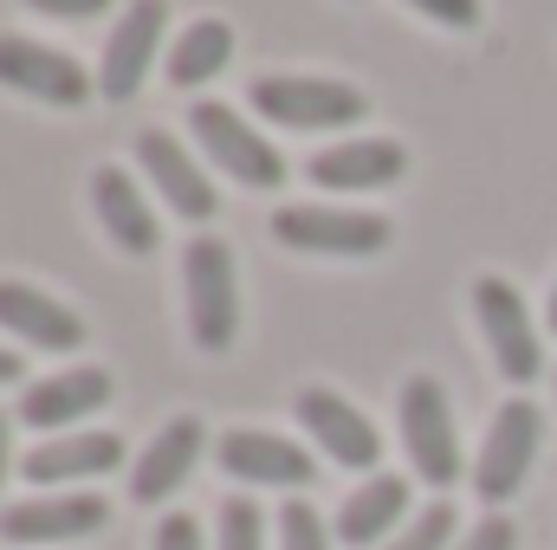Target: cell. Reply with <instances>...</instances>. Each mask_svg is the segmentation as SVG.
Returning <instances> with one entry per match:
<instances>
[{"label":"cell","mask_w":557,"mask_h":550,"mask_svg":"<svg viewBox=\"0 0 557 550\" xmlns=\"http://www.w3.org/2000/svg\"><path fill=\"white\" fill-rule=\"evenodd\" d=\"M182 298H188V337L195 350L221 357L240 330V273H234V247L201 234L182 247Z\"/></svg>","instance_id":"cell-1"},{"label":"cell","mask_w":557,"mask_h":550,"mask_svg":"<svg viewBox=\"0 0 557 550\" xmlns=\"http://www.w3.org/2000/svg\"><path fill=\"white\" fill-rule=\"evenodd\" d=\"M247 104L260 117H273L278 130H350L363 124V91L357 85H337V78H298V72H267L253 78Z\"/></svg>","instance_id":"cell-2"},{"label":"cell","mask_w":557,"mask_h":550,"mask_svg":"<svg viewBox=\"0 0 557 550\" xmlns=\"http://www.w3.org/2000/svg\"><path fill=\"white\" fill-rule=\"evenodd\" d=\"M473 324H480L499 376L512 389H532L545 370V343H539V324L525 311V291L512 278H473Z\"/></svg>","instance_id":"cell-3"},{"label":"cell","mask_w":557,"mask_h":550,"mask_svg":"<svg viewBox=\"0 0 557 550\" xmlns=\"http://www.w3.org/2000/svg\"><path fill=\"white\" fill-rule=\"evenodd\" d=\"M273 240L298 253H324V260H370L389 247V221L370 208H324V201H298L273 214Z\"/></svg>","instance_id":"cell-4"},{"label":"cell","mask_w":557,"mask_h":550,"mask_svg":"<svg viewBox=\"0 0 557 550\" xmlns=\"http://www.w3.org/2000/svg\"><path fill=\"white\" fill-rule=\"evenodd\" d=\"M539 447H545V414H539V402H532V396H512L506 409L493 414L486 440H480V460H473V492H480L486 505L512 499V492L525 486V473H532Z\"/></svg>","instance_id":"cell-5"},{"label":"cell","mask_w":557,"mask_h":550,"mask_svg":"<svg viewBox=\"0 0 557 550\" xmlns=\"http://www.w3.org/2000/svg\"><path fill=\"white\" fill-rule=\"evenodd\" d=\"M0 85L20 91V98H39L52 111H78L91 104L98 78L72 59V52H52L39 39H20V33H0Z\"/></svg>","instance_id":"cell-6"},{"label":"cell","mask_w":557,"mask_h":550,"mask_svg":"<svg viewBox=\"0 0 557 550\" xmlns=\"http://www.w3.org/2000/svg\"><path fill=\"white\" fill-rule=\"evenodd\" d=\"M403 447L416 460V473L428 486H454L460 479V434H454V414H447V396L434 376H409L403 383Z\"/></svg>","instance_id":"cell-7"},{"label":"cell","mask_w":557,"mask_h":550,"mask_svg":"<svg viewBox=\"0 0 557 550\" xmlns=\"http://www.w3.org/2000/svg\"><path fill=\"white\" fill-rule=\"evenodd\" d=\"M188 130H195V142H201L240 188H278V182H285V155H278L240 111H227V104H195V111H188Z\"/></svg>","instance_id":"cell-8"},{"label":"cell","mask_w":557,"mask_h":550,"mask_svg":"<svg viewBox=\"0 0 557 550\" xmlns=\"http://www.w3.org/2000/svg\"><path fill=\"white\" fill-rule=\"evenodd\" d=\"M162 33H169V0H124V20L111 26V39H104V65H98V91H104L111 104H124V98H137L143 91Z\"/></svg>","instance_id":"cell-9"},{"label":"cell","mask_w":557,"mask_h":550,"mask_svg":"<svg viewBox=\"0 0 557 550\" xmlns=\"http://www.w3.org/2000/svg\"><path fill=\"white\" fill-rule=\"evenodd\" d=\"M298 421H305V434H311V447L331 460V466H376L383 460V434H376V421L363 409H350L337 389H305L298 396Z\"/></svg>","instance_id":"cell-10"},{"label":"cell","mask_w":557,"mask_h":550,"mask_svg":"<svg viewBox=\"0 0 557 550\" xmlns=\"http://www.w3.org/2000/svg\"><path fill=\"white\" fill-rule=\"evenodd\" d=\"M214 460H221V473H234V479H247V486H285V492H305V486L318 479L311 447L278 440V434H260V427H234V434H221Z\"/></svg>","instance_id":"cell-11"},{"label":"cell","mask_w":557,"mask_h":550,"mask_svg":"<svg viewBox=\"0 0 557 550\" xmlns=\"http://www.w3.org/2000/svg\"><path fill=\"white\" fill-rule=\"evenodd\" d=\"M409 168V149L389 137H350V142H331L305 162L311 188H331V195H370V188H389L403 182Z\"/></svg>","instance_id":"cell-12"},{"label":"cell","mask_w":557,"mask_h":550,"mask_svg":"<svg viewBox=\"0 0 557 550\" xmlns=\"http://www.w3.org/2000/svg\"><path fill=\"white\" fill-rule=\"evenodd\" d=\"M111 505L98 492H59V499H20L0 512V538L7 545H72V538H91L104 532Z\"/></svg>","instance_id":"cell-13"},{"label":"cell","mask_w":557,"mask_h":550,"mask_svg":"<svg viewBox=\"0 0 557 550\" xmlns=\"http://www.w3.org/2000/svg\"><path fill=\"white\" fill-rule=\"evenodd\" d=\"M104 402H111V376L91 370V363H72V370L33 383V389L20 396V421L39 427V434H78V421L98 414Z\"/></svg>","instance_id":"cell-14"},{"label":"cell","mask_w":557,"mask_h":550,"mask_svg":"<svg viewBox=\"0 0 557 550\" xmlns=\"http://www.w3.org/2000/svg\"><path fill=\"white\" fill-rule=\"evenodd\" d=\"M201 447H208L201 414H175V421L143 447L137 466H131V499H137V505H162V499H175V492L188 486V473H195Z\"/></svg>","instance_id":"cell-15"},{"label":"cell","mask_w":557,"mask_h":550,"mask_svg":"<svg viewBox=\"0 0 557 550\" xmlns=\"http://www.w3.org/2000/svg\"><path fill=\"white\" fill-rule=\"evenodd\" d=\"M137 162H143V175L156 182V195H162L182 221H214V208H221L214 182L201 175V162L169 137V130H143L137 137Z\"/></svg>","instance_id":"cell-16"},{"label":"cell","mask_w":557,"mask_h":550,"mask_svg":"<svg viewBox=\"0 0 557 550\" xmlns=\"http://www.w3.org/2000/svg\"><path fill=\"white\" fill-rule=\"evenodd\" d=\"M124 466V440L91 427V434H52L39 440L26 460H20V479L33 486H72V479H98V473H117Z\"/></svg>","instance_id":"cell-17"},{"label":"cell","mask_w":557,"mask_h":550,"mask_svg":"<svg viewBox=\"0 0 557 550\" xmlns=\"http://www.w3.org/2000/svg\"><path fill=\"white\" fill-rule=\"evenodd\" d=\"M0 330H13L33 350H59V357L85 343V317L65 311L59 298H46L39 285H20V278H0Z\"/></svg>","instance_id":"cell-18"},{"label":"cell","mask_w":557,"mask_h":550,"mask_svg":"<svg viewBox=\"0 0 557 550\" xmlns=\"http://www.w3.org/2000/svg\"><path fill=\"white\" fill-rule=\"evenodd\" d=\"M91 208H98L104 234H111L131 260H149V253L162 247V221H156V208L143 201V188L117 168V162H104V168L91 175Z\"/></svg>","instance_id":"cell-19"},{"label":"cell","mask_w":557,"mask_h":550,"mask_svg":"<svg viewBox=\"0 0 557 550\" xmlns=\"http://www.w3.org/2000/svg\"><path fill=\"white\" fill-rule=\"evenodd\" d=\"M403 518H409V479H403V473H370V479L344 499L337 538L357 545V550H370V545H383Z\"/></svg>","instance_id":"cell-20"},{"label":"cell","mask_w":557,"mask_h":550,"mask_svg":"<svg viewBox=\"0 0 557 550\" xmlns=\"http://www.w3.org/2000/svg\"><path fill=\"white\" fill-rule=\"evenodd\" d=\"M234 59V26L227 20H195L175 33V52H169V85L175 91H195L208 78H221Z\"/></svg>","instance_id":"cell-21"},{"label":"cell","mask_w":557,"mask_h":550,"mask_svg":"<svg viewBox=\"0 0 557 550\" xmlns=\"http://www.w3.org/2000/svg\"><path fill=\"white\" fill-rule=\"evenodd\" d=\"M447 545H454V505L434 499V505H421L416 518H409L383 550H447Z\"/></svg>","instance_id":"cell-22"},{"label":"cell","mask_w":557,"mask_h":550,"mask_svg":"<svg viewBox=\"0 0 557 550\" xmlns=\"http://www.w3.org/2000/svg\"><path fill=\"white\" fill-rule=\"evenodd\" d=\"M221 550H267V518L253 499H221Z\"/></svg>","instance_id":"cell-23"},{"label":"cell","mask_w":557,"mask_h":550,"mask_svg":"<svg viewBox=\"0 0 557 550\" xmlns=\"http://www.w3.org/2000/svg\"><path fill=\"white\" fill-rule=\"evenodd\" d=\"M278 550H331V538H324V518H318L305 499H292V505L278 512Z\"/></svg>","instance_id":"cell-24"},{"label":"cell","mask_w":557,"mask_h":550,"mask_svg":"<svg viewBox=\"0 0 557 550\" xmlns=\"http://www.w3.org/2000/svg\"><path fill=\"white\" fill-rule=\"evenodd\" d=\"M421 20H434V26H454V33H467V26H480V0H409Z\"/></svg>","instance_id":"cell-25"},{"label":"cell","mask_w":557,"mask_h":550,"mask_svg":"<svg viewBox=\"0 0 557 550\" xmlns=\"http://www.w3.org/2000/svg\"><path fill=\"white\" fill-rule=\"evenodd\" d=\"M512 545H519L512 518H480V525H473V532H467L454 550H512Z\"/></svg>","instance_id":"cell-26"},{"label":"cell","mask_w":557,"mask_h":550,"mask_svg":"<svg viewBox=\"0 0 557 550\" xmlns=\"http://www.w3.org/2000/svg\"><path fill=\"white\" fill-rule=\"evenodd\" d=\"M156 550H201V525H195L188 512L162 518V525H156Z\"/></svg>","instance_id":"cell-27"},{"label":"cell","mask_w":557,"mask_h":550,"mask_svg":"<svg viewBox=\"0 0 557 550\" xmlns=\"http://www.w3.org/2000/svg\"><path fill=\"white\" fill-rule=\"evenodd\" d=\"M33 13H46V20H98L111 0H26Z\"/></svg>","instance_id":"cell-28"},{"label":"cell","mask_w":557,"mask_h":550,"mask_svg":"<svg viewBox=\"0 0 557 550\" xmlns=\"http://www.w3.org/2000/svg\"><path fill=\"white\" fill-rule=\"evenodd\" d=\"M7 440H13V421L0 409V486H7V473H13V460H7Z\"/></svg>","instance_id":"cell-29"},{"label":"cell","mask_w":557,"mask_h":550,"mask_svg":"<svg viewBox=\"0 0 557 550\" xmlns=\"http://www.w3.org/2000/svg\"><path fill=\"white\" fill-rule=\"evenodd\" d=\"M0 383H20V357L13 350H0Z\"/></svg>","instance_id":"cell-30"},{"label":"cell","mask_w":557,"mask_h":550,"mask_svg":"<svg viewBox=\"0 0 557 550\" xmlns=\"http://www.w3.org/2000/svg\"><path fill=\"white\" fill-rule=\"evenodd\" d=\"M552 330H557V285H552Z\"/></svg>","instance_id":"cell-31"}]
</instances>
